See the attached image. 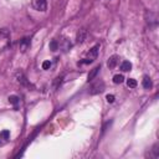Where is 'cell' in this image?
<instances>
[{"instance_id":"cell-6","label":"cell","mask_w":159,"mask_h":159,"mask_svg":"<svg viewBox=\"0 0 159 159\" xmlns=\"http://www.w3.org/2000/svg\"><path fill=\"white\" fill-rule=\"evenodd\" d=\"M71 42H70V40L68 39H66V37H62V40L58 42V48H61L63 52H67L70 48H71Z\"/></svg>"},{"instance_id":"cell-13","label":"cell","mask_w":159,"mask_h":159,"mask_svg":"<svg viewBox=\"0 0 159 159\" xmlns=\"http://www.w3.org/2000/svg\"><path fill=\"white\" fill-rule=\"evenodd\" d=\"M9 135H10L9 130H2V132L0 133V144H2L4 142H6V140L9 139Z\"/></svg>"},{"instance_id":"cell-5","label":"cell","mask_w":159,"mask_h":159,"mask_svg":"<svg viewBox=\"0 0 159 159\" xmlns=\"http://www.w3.org/2000/svg\"><path fill=\"white\" fill-rule=\"evenodd\" d=\"M16 80H17V82H19L20 84H22V86H25V87H32L31 83L27 81V78L25 77V75H24L21 71L16 72Z\"/></svg>"},{"instance_id":"cell-4","label":"cell","mask_w":159,"mask_h":159,"mask_svg":"<svg viewBox=\"0 0 159 159\" xmlns=\"http://www.w3.org/2000/svg\"><path fill=\"white\" fill-rule=\"evenodd\" d=\"M31 5L35 10L37 11H46L47 9V2L46 0H32L31 1Z\"/></svg>"},{"instance_id":"cell-11","label":"cell","mask_w":159,"mask_h":159,"mask_svg":"<svg viewBox=\"0 0 159 159\" xmlns=\"http://www.w3.org/2000/svg\"><path fill=\"white\" fill-rule=\"evenodd\" d=\"M142 84H143V87H144L145 89H150V88L153 87V82H152V80H150L149 76H144V77H143Z\"/></svg>"},{"instance_id":"cell-12","label":"cell","mask_w":159,"mask_h":159,"mask_svg":"<svg viewBox=\"0 0 159 159\" xmlns=\"http://www.w3.org/2000/svg\"><path fill=\"white\" fill-rule=\"evenodd\" d=\"M120 70H122L123 72L130 71V70H132V63H130L129 61H123V62L120 63Z\"/></svg>"},{"instance_id":"cell-2","label":"cell","mask_w":159,"mask_h":159,"mask_svg":"<svg viewBox=\"0 0 159 159\" xmlns=\"http://www.w3.org/2000/svg\"><path fill=\"white\" fill-rule=\"evenodd\" d=\"M98 50H99V45L97 43V45H94V46L89 50L87 57H86L81 63H92V62L97 58V56H98Z\"/></svg>"},{"instance_id":"cell-19","label":"cell","mask_w":159,"mask_h":159,"mask_svg":"<svg viewBox=\"0 0 159 159\" xmlns=\"http://www.w3.org/2000/svg\"><path fill=\"white\" fill-rule=\"evenodd\" d=\"M50 67H51V62L50 61H43L42 62V68L43 70H50Z\"/></svg>"},{"instance_id":"cell-20","label":"cell","mask_w":159,"mask_h":159,"mask_svg":"<svg viewBox=\"0 0 159 159\" xmlns=\"http://www.w3.org/2000/svg\"><path fill=\"white\" fill-rule=\"evenodd\" d=\"M106 99H107L108 103H113L114 102V96L113 94H107L106 96Z\"/></svg>"},{"instance_id":"cell-8","label":"cell","mask_w":159,"mask_h":159,"mask_svg":"<svg viewBox=\"0 0 159 159\" xmlns=\"http://www.w3.org/2000/svg\"><path fill=\"white\" fill-rule=\"evenodd\" d=\"M118 61H119V57H118L117 55H112V56L108 58V61H107V67H108L109 70H113V68L117 66Z\"/></svg>"},{"instance_id":"cell-7","label":"cell","mask_w":159,"mask_h":159,"mask_svg":"<svg viewBox=\"0 0 159 159\" xmlns=\"http://www.w3.org/2000/svg\"><path fill=\"white\" fill-rule=\"evenodd\" d=\"M87 37V30L86 29H80L77 35H76V42L77 43H82Z\"/></svg>"},{"instance_id":"cell-15","label":"cell","mask_w":159,"mask_h":159,"mask_svg":"<svg viewBox=\"0 0 159 159\" xmlns=\"http://www.w3.org/2000/svg\"><path fill=\"white\" fill-rule=\"evenodd\" d=\"M123 81H124L123 75H114V76H113V82H114L116 84H119V83H122Z\"/></svg>"},{"instance_id":"cell-10","label":"cell","mask_w":159,"mask_h":159,"mask_svg":"<svg viewBox=\"0 0 159 159\" xmlns=\"http://www.w3.org/2000/svg\"><path fill=\"white\" fill-rule=\"evenodd\" d=\"M99 70H101V66H96L94 68H92V70H91V72H89V73H88V76H87V81H88V82L93 81V80L97 77V75H98Z\"/></svg>"},{"instance_id":"cell-16","label":"cell","mask_w":159,"mask_h":159,"mask_svg":"<svg viewBox=\"0 0 159 159\" xmlns=\"http://www.w3.org/2000/svg\"><path fill=\"white\" fill-rule=\"evenodd\" d=\"M50 50L51 51H57L58 50V41L57 40H52L50 42Z\"/></svg>"},{"instance_id":"cell-18","label":"cell","mask_w":159,"mask_h":159,"mask_svg":"<svg viewBox=\"0 0 159 159\" xmlns=\"http://www.w3.org/2000/svg\"><path fill=\"white\" fill-rule=\"evenodd\" d=\"M153 157L154 158H158L159 157V149H158V144H155L153 147Z\"/></svg>"},{"instance_id":"cell-17","label":"cell","mask_w":159,"mask_h":159,"mask_svg":"<svg viewBox=\"0 0 159 159\" xmlns=\"http://www.w3.org/2000/svg\"><path fill=\"white\" fill-rule=\"evenodd\" d=\"M137 84H138V83H137V81H135L134 78H128V80H127V86H128V87H130V88H135Z\"/></svg>"},{"instance_id":"cell-3","label":"cell","mask_w":159,"mask_h":159,"mask_svg":"<svg viewBox=\"0 0 159 159\" xmlns=\"http://www.w3.org/2000/svg\"><path fill=\"white\" fill-rule=\"evenodd\" d=\"M104 91V82L98 80L96 83H93L89 88V94H97V93H101Z\"/></svg>"},{"instance_id":"cell-9","label":"cell","mask_w":159,"mask_h":159,"mask_svg":"<svg viewBox=\"0 0 159 159\" xmlns=\"http://www.w3.org/2000/svg\"><path fill=\"white\" fill-rule=\"evenodd\" d=\"M19 46H20V51H21V52H25V51L30 47V39H29V37H24L22 40H20Z\"/></svg>"},{"instance_id":"cell-1","label":"cell","mask_w":159,"mask_h":159,"mask_svg":"<svg viewBox=\"0 0 159 159\" xmlns=\"http://www.w3.org/2000/svg\"><path fill=\"white\" fill-rule=\"evenodd\" d=\"M144 19H145V22L148 24V26H157L158 25V15L150 10H147L145 14H144Z\"/></svg>"},{"instance_id":"cell-14","label":"cell","mask_w":159,"mask_h":159,"mask_svg":"<svg viewBox=\"0 0 159 159\" xmlns=\"http://www.w3.org/2000/svg\"><path fill=\"white\" fill-rule=\"evenodd\" d=\"M9 102H10L11 104H14V106H15V108H16V107H17V104H19V102H20V98H19L17 96L12 94V96H9Z\"/></svg>"}]
</instances>
